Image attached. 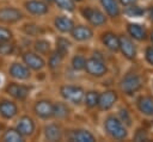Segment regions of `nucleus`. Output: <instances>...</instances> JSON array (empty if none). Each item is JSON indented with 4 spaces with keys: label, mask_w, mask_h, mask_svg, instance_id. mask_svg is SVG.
I'll return each mask as SVG.
<instances>
[{
    "label": "nucleus",
    "mask_w": 153,
    "mask_h": 142,
    "mask_svg": "<svg viewBox=\"0 0 153 142\" xmlns=\"http://www.w3.org/2000/svg\"><path fill=\"white\" fill-rule=\"evenodd\" d=\"M104 126H105V130L106 132L112 137V138H116V140H123L126 136H127V129L124 128L123 123L117 119L116 117H108L105 119V123H104Z\"/></svg>",
    "instance_id": "1"
},
{
    "label": "nucleus",
    "mask_w": 153,
    "mask_h": 142,
    "mask_svg": "<svg viewBox=\"0 0 153 142\" xmlns=\"http://www.w3.org/2000/svg\"><path fill=\"white\" fill-rule=\"evenodd\" d=\"M120 86H121V89H122L126 94H133V93L137 92V91L141 88V86H142V80H141V78H140L137 74L129 73V74H127V75L122 79Z\"/></svg>",
    "instance_id": "2"
},
{
    "label": "nucleus",
    "mask_w": 153,
    "mask_h": 142,
    "mask_svg": "<svg viewBox=\"0 0 153 142\" xmlns=\"http://www.w3.org/2000/svg\"><path fill=\"white\" fill-rule=\"evenodd\" d=\"M60 93L67 101H71L73 104H80L85 97V92L81 87L72 85L62 86L60 88Z\"/></svg>",
    "instance_id": "3"
},
{
    "label": "nucleus",
    "mask_w": 153,
    "mask_h": 142,
    "mask_svg": "<svg viewBox=\"0 0 153 142\" xmlns=\"http://www.w3.org/2000/svg\"><path fill=\"white\" fill-rule=\"evenodd\" d=\"M85 69L87 70L88 74L93 76H102L106 73V66L104 64L103 60H99L96 57H92L86 61Z\"/></svg>",
    "instance_id": "4"
},
{
    "label": "nucleus",
    "mask_w": 153,
    "mask_h": 142,
    "mask_svg": "<svg viewBox=\"0 0 153 142\" xmlns=\"http://www.w3.org/2000/svg\"><path fill=\"white\" fill-rule=\"evenodd\" d=\"M82 16L85 19H87L92 25L94 26H99V25H103L105 21H106V18L105 16L99 11V10H96V8H92V7H86V8H82Z\"/></svg>",
    "instance_id": "5"
},
{
    "label": "nucleus",
    "mask_w": 153,
    "mask_h": 142,
    "mask_svg": "<svg viewBox=\"0 0 153 142\" xmlns=\"http://www.w3.org/2000/svg\"><path fill=\"white\" fill-rule=\"evenodd\" d=\"M118 39H120V49H121L122 54L129 60L135 58L136 48H135L133 41L130 38H128L127 36H121V37H118Z\"/></svg>",
    "instance_id": "6"
},
{
    "label": "nucleus",
    "mask_w": 153,
    "mask_h": 142,
    "mask_svg": "<svg viewBox=\"0 0 153 142\" xmlns=\"http://www.w3.org/2000/svg\"><path fill=\"white\" fill-rule=\"evenodd\" d=\"M23 17L22 12L13 7H6L0 10V21L4 23H16Z\"/></svg>",
    "instance_id": "7"
},
{
    "label": "nucleus",
    "mask_w": 153,
    "mask_h": 142,
    "mask_svg": "<svg viewBox=\"0 0 153 142\" xmlns=\"http://www.w3.org/2000/svg\"><path fill=\"white\" fill-rule=\"evenodd\" d=\"M35 112L41 118H49L54 116V105L48 100H39L35 105Z\"/></svg>",
    "instance_id": "8"
},
{
    "label": "nucleus",
    "mask_w": 153,
    "mask_h": 142,
    "mask_svg": "<svg viewBox=\"0 0 153 142\" xmlns=\"http://www.w3.org/2000/svg\"><path fill=\"white\" fill-rule=\"evenodd\" d=\"M117 99V94L114 91H105L99 95L98 99V106L100 110H109L114 106L115 101Z\"/></svg>",
    "instance_id": "9"
},
{
    "label": "nucleus",
    "mask_w": 153,
    "mask_h": 142,
    "mask_svg": "<svg viewBox=\"0 0 153 142\" xmlns=\"http://www.w3.org/2000/svg\"><path fill=\"white\" fill-rule=\"evenodd\" d=\"M17 130L22 136H29L35 130V123L30 117L24 116V117L19 118V121L17 123Z\"/></svg>",
    "instance_id": "10"
},
{
    "label": "nucleus",
    "mask_w": 153,
    "mask_h": 142,
    "mask_svg": "<svg viewBox=\"0 0 153 142\" xmlns=\"http://www.w3.org/2000/svg\"><path fill=\"white\" fill-rule=\"evenodd\" d=\"M23 60L27 67H30L35 70L42 69L44 67V60L33 53H25L23 56Z\"/></svg>",
    "instance_id": "11"
},
{
    "label": "nucleus",
    "mask_w": 153,
    "mask_h": 142,
    "mask_svg": "<svg viewBox=\"0 0 153 142\" xmlns=\"http://www.w3.org/2000/svg\"><path fill=\"white\" fill-rule=\"evenodd\" d=\"M6 91L16 99H19V100H23L27 97L29 94V88L26 86H23V85H18V84H11L7 86Z\"/></svg>",
    "instance_id": "12"
},
{
    "label": "nucleus",
    "mask_w": 153,
    "mask_h": 142,
    "mask_svg": "<svg viewBox=\"0 0 153 142\" xmlns=\"http://www.w3.org/2000/svg\"><path fill=\"white\" fill-rule=\"evenodd\" d=\"M71 32H72V37L76 41H87L93 36L92 30L87 26H84V25L74 26Z\"/></svg>",
    "instance_id": "13"
},
{
    "label": "nucleus",
    "mask_w": 153,
    "mask_h": 142,
    "mask_svg": "<svg viewBox=\"0 0 153 142\" xmlns=\"http://www.w3.org/2000/svg\"><path fill=\"white\" fill-rule=\"evenodd\" d=\"M25 7L30 13L36 14V16H42L48 12V6L44 2L37 1V0H31V1L25 2Z\"/></svg>",
    "instance_id": "14"
},
{
    "label": "nucleus",
    "mask_w": 153,
    "mask_h": 142,
    "mask_svg": "<svg viewBox=\"0 0 153 142\" xmlns=\"http://www.w3.org/2000/svg\"><path fill=\"white\" fill-rule=\"evenodd\" d=\"M10 74L16 78V79H19V80H25L30 76V72H29V68L24 64H20V63H13L11 67H10Z\"/></svg>",
    "instance_id": "15"
},
{
    "label": "nucleus",
    "mask_w": 153,
    "mask_h": 142,
    "mask_svg": "<svg viewBox=\"0 0 153 142\" xmlns=\"http://www.w3.org/2000/svg\"><path fill=\"white\" fill-rule=\"evenodd\" d=\"M18 112L17 105L10 100H2L0 103V113L4 118H13Z\"/></svg>",
    "instance_id": "16"
},
{
    "label": "nucleus",
    "mask_w": 153,
    "mask_h": 142,
    "mask_svg": "<svg viewBox=\"0 0 153 142\" xmlns=\"http://www.w3.org/2000/svg\"><path fill=\"white\" fill-rule=\"evenodd\" d=\"M69 140L71 141H78V142H93L96 141L94 136L87 131V130H73L69 134Z\"/></svg>",
    "instance_id": "17"
},
{
    "label": "nucleus",
    "mask_w": 153,
    "mask_h": 142,
    "mask_svg": "<svg viewBox=\"0 0 153 142\" xmlns=\"http://www.w3.org/2000/svg\"><path fill=\"white\" fill-rule=\"evenodd\" d=\"M139 110L146 116H153V98L152 97H141L137 100Z\"/></svg>",
    "instance_id": "18"
},
{
    "label": "nucleus",
    "mask_w": 153,
    "mask_h": 142,
    "mask_svg": "<svg viewBox=\"0 0 153 142\" xmlns=\"http://www.w3.org/2000/svg\"><path fill=\"white\" fill-rule=\"evenodd\" d=\"M55 26L61 32H69V31L73 30L74 23H73L72 19H69L65 16H61V17H57L55 19Z\"/></svg>",
    "instance_id": "19"
},
{
    "label": "nucleus",
    "mask_w": 153,
    "mask_h": 142,
    "mask_svg": "<svg viewBox=\"0 0 153 142\" xmlns=\"http://www.w3.org/2000/svg\"><path fill=\"white\" fill-rule=\"evenodd\" d=\"M44 135H45L47 140H49V141H59V140H61L62 131L59 125L49 124L44 128Z\"/></svg>",
    "instance_id": "20"
},
{
    "label": "nucleus",
    "mask_w": 153,
    "mask_h": 142,
    "mask_svg": "<svg viewBox=\"0 0 153 142\" xmlns=\"http://www.w3.org/2000/svg\"><path fill=\"white\" fill-rule=\"evenodd\" d=\"M128 32L133 38L137 41H143L146 38V30L140 24H135V23L128 24Z\"/></svg>",
    "instance_id": "21"
},
{
    "label": "nucleus",
    "mask_w": 153,
    "mask_h": 142,
    "mask_svg": "<svg viewBox=\"0 0 153 142\" xmlns=\"http://www.w3.org/2000/svg\"><path fill=\"white\" fill-rule=\"evenodd\" d=\"M103 43L111 51H117L120 49V39L116 35H114L111 32H108L103 36Z\"/></svg>",
    "instance_id": "22"
},
{
    "label": "nucleus",
    "mask_w": 153,
    "mask_h": 142,
    "mask_svg": "<svg viewBox=\"0 0 153 142\" xmlns=\"http://www.w3.org/2000/svg\"><path fill=\"white\" fill-rule=\"evenodd\" d=\"M100 4L110 17H118L120 7L116 0H100Z\"/></svg>",
    "instance_id": "23"
},
{
    "label": "nucleus",
    "mask_w": 153,
    "mask_h": 142,
    "mask_svg": "<svg viewBox=\"0 0 153 142\" xmlns=\"http://www.w3.org/2000/svg\"><path fill=\"white\" fill-rule=\"evenodd\" d=\"M2 140L5 142H20L23 141V136L18 132V130H13V129H10L5 132Z\"/></svg>",
    "instance_id": "24"
},
{
    "label": "nucleus",
    "mask_w": 153,
    "mask_h": 142,
    "mask_svg": "<svg viewBox=\"0 0 153 142\" xmlns=\"http://www.w3.org/2000/svg\"><path fill=\"white\" fill-rule=\"evenodd\" d=\"M85 99V104L88 107H94L96 105H98V99H99V94L96 91H90L86 93V95L84 97Z\"/></svg>",
    "instance_id": "25"
},
{
    "label": "nucleus",
    "mask_w": 153,
    "mask_h": 142,
    "mask_svg": "<svg viewBox=\"0 0 153 142\" xmlns=\"http://www.w3.org/2000/svg\"><path fill=\"white\" fill-rule=\"evenodd\" d=\"M68 107L66 104L63 103H57L56 105H54V116H56L57 118H65L68 116Z\"/></svg>",
    "instance_id": "26"
},
{
    "label": "nucleus",
    "mask_w": 153,
    "mask_h": 142,
    "mask_svg": "<svg viewBox=\"0 0 153 142\" xmlns=\"http://www.w3.org/2000/svg\"><path fill=\"white\" fill-rule=\"evenodd\" d=\"M62 58H63V54H62V53H60L59 50H57V51H55V53L50 56V58H49V66H50V68H51V69L57 68V67L61 64Z\"/></svg>",
    "instance_id": "27"
},
{
    "label": "nucleus",
    "mask_w": 153,
    "mask_h": 142,
    "mask_svg": "<svg viewBox=\"0 0 153 142\" xmlns=\"http://www.w3.org/2000/svg\"><path fill=\"white\" fill-rule=\"evenodd\" d=\"M85 64H86V60H85L82 56H80V55L74 56L73 60H72V66H73V68H74L75 70H81V69H84V68H85Z\"/></svg>",
    "instance_id": "28"
},
{
    "label": "nucleus",
    "mask_w": 153,
    "mask_h": 142,
    "mask_svg": "<svg viewBox=\"0 0 153 142\" xmlns=\"http://www.w3.org/2000/svg\"><path fill=\"white\" fill-rule=\"evenodd\" d=\"M54 2L65 11H73L75 7L73 0H54Z\"/></svg>",
    "instance_id": "29"
},
{
    "label": "nucleus",
    "mask_w": 153,
    "mask_h": 142,
    "mask_svg": "<svg viewBox=\"0 0 153 142\" xmlns=\"http://www.w3.org/2000/svg\"><path fill=\"white\" fill-rule=\"evenodd\" d=\"M124 13H126L127 16H129V17H140V16H142V14L145 13V11H143L141 7H139V6L130 5V7H128V8L124 11Z\"/></svg>",
    "instance_id": "30"
},
{
    "label": "nucleus",
    "mask_w": 153,
    "mask_h": 142,
    "mask_svg": "<svg viewBox=\"0 0 153 142\" xmlns=\"http://www.w3.org/2000/svg\"><path fill=\"white\" fill-rule=\"evenodd\" d=\"M35 49H36V50H37L39 54H47V53L49 51V49H50L49 42L43 41V39L37 41V42L35 43Z\"/></svg>",
    "instance_id": "31"
},
{
    "label": "nucleus",
    "mask_w": 153,
    "mask_h": 142,
    "mask_svg": "<svg viewBox=\"0 0 153 142\" xmlns=\"http://www.w3.org/2000/svg\"><path fill=\"white\" fill-rule=\"evenodd\" d=\"M13 51V44L8 41L0 42V55H10Z\"/></svg>",
    "instance_id": "32"
},
{
    "label": "nucleus",
    "mask_w": 153,
    "mask_h": 142,
    "mask_svg": "<svg viewBox=\"0 0 153 142\" xmlns=\"http://www.w3.org/2000/svg\"><path fill=\"white\" fill-rule=\"evenodd\" d=\"M68 47H69V42H68V41H66V39H63V38L57 39V50H59L60 53H62L63 55L68 51Z\"/></svg>",
    "instance_id": "33"
},
{
    "label": "nucleus",
    "mask_w": 153,
    "mask_h": 142,
    "mask_svg": "<svg viewBox=\"0 0 153 142\" xmlns=\"http://www.w3.org/2000/svg\"><path fill=\"white\" fill-rule=\"evenodd\" d=\"M12 37V33L10 30L5 29V27H0V42H5V41H10Z\"/></svg>",
    "instance_id": "34"
},
{
    "label": "nucleus",
    "mask_w": 153,
    "mask_h": 142,
    "mask_svg": "<svg viewBox=\"0 0 153 142\" xmlns=\"http://www.w3.org/2000/svg\"><path fill=\"white\" fill-rule=\"evenodd\" d=\"M120 117H121V122H124L127 125H130L131 121H130V117H129V113L127 110H120Z\"/></svg>",
    "instance_id": "35"
},
{
    "label": "nucleus",
    "mask_w": 153,
    "mask_h": 142,
    "mask_svg": "<svg viewBox=\"0 0 153 142\" xmlns=\"http://www.w3.org/2000/svg\"><path fill=\"white\" fill-rule=\"evenodd\" d=\"M146 60L149 64L153 66V47H148L146 49Z\"/></svg>",
    "instance_id": "36"
},
{
    "label": "nucleus",
    "mask_w": 153,
    "mask_h": 142,
    "mask_svg": "<svg viewBox=\"0 0 153 142\" xmlns=\"http://www.w3.org/2000/svg\"><path fill=\"white\" fill-rule=\"evenodd\" d=\"M120 2L123 6H130V5H134L136 2V0H120Z\"/></svg>",
    "instance_id": "37"
},
{
    "label": "nucleus",
    "mask_w": 153,
    "mask_h": 142,
    "mask_svg": "<svg viewBox=\"0 0 153 142\" xmlns=\"http://www.w3.org/2000/svg\"><path fill=\"white\" fill-rule=\"evenodd\" d=\"M149 17H151V19L153 20V7L149 10Z\"/></svg>",
    "instance_id": "38"
},
{
    "label": "nucleus",
    "mask_w": 153,
    "mask_h": 142,
    "mask_svg": "<svg viewBox=\"0 0 153 142\" xmlns=\"http://www.w3.org/2000/svg\"><path fill=\"white\" fill-rule=\"evenodd\" d=\"M151 41H152V43H153V31L151 32Z\"/></svg>",
    "instance_id": "39"
},
{
    "label": "nucleus",
    "mask_w": 153,
    "mask_h": 142,
    "mask_svg": "<svg viewBox=\"0 0 153 142\" xmlns=\"http://www.w3.org/2000/svg\"><path fill=\"white\" fill-rule=\"evenodd\" d=\"M76 1H81V0H76Z\"/></svg>",
    "instance_id": "40"
}]
</instances>
